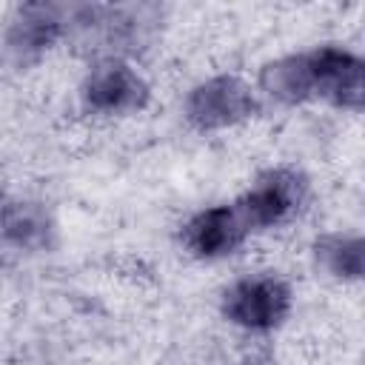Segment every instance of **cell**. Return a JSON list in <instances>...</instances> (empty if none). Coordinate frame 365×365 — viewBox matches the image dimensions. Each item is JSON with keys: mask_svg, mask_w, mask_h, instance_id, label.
I'll list each match as a JSON object with an SVG mask.
<instances>
[{"mask_svg": "<svg viewBox=\"0 0 365 365\" xmlns=\"http://www.w3.org/2000/svg\"><path fill=\"white\" fill-rule=\"evenodd\" d=\"M63 9L57 6H26L9 29V46L17 54H37L63 31Z\"/></svg>", "mask_w": 365, "mask_h": 365, "instance_id": "obj_7", "label": "cell"}, {"mask_svg": "<svg viewBox=\"0 0 365 365\" xmlns=\"http://www.w3.org/2000/svg\"><path fill=\"white\" fill-rule=\"evenodd\" d=\"M222 308L225 317L245 331H271L285 319L291 308V291L277 277H242L225 291Z\"/></svg>", "mask_w": 365, "mask_h": 365, "instance_id": "obj_2", "label": "cell"}, {"mask_svg": "<svg viewBox=\"0 0 365 365\" xmlns=\"http://www.w3.org/2000/svg\"><path fill=\"white\" fill-rule=\"evenodd\" d=\"M0 228L3 234L17 245H40L46 240V217L31 205H11L0 211Z\"/></svg>", "mask_w": 365, "mask_h": 365, "instance_id": "obj_9", "label": "cell"}, {"mask_svg": "<svg viewBox=\"0 0 365 365\" xmlns=\"http://www.w3.org/2000/svg\"><path fill=\"white\" fill-rule=\"evenodd\" d=\"M302 197H305V182L299 180V174L277 168L262 174L251 185V191L234 205L240 208L248 228H271L285 222L302 205Z\"/></svg>", "mask_w": 365, "mask_h": 365, "instance_id": "obj_4", "label": "cell"}, {"mask_svg": "<svg viewBox=\"0 0 365 365\" xmlns=\"http://www.w3.org/2000/svg\"><path fill=\"white\" fill-rule=\"evenodd\" d=\"M254 108V88L231 74H220L200 83L185 103L188 120L197 128H228L234 123H242Z\"/></svg>", "mask_w": 365, "mask_h": 365, "instance_id": "obj_3", "label": "cell"}, {"mask_svg": "<svg viewBox=\"0 0 365 365\" xmlns=\"http://www.w3.org/2000/svg\"><path fill=\"white\" fill-rule=\"evenodd\" d=\"M248 231L251 228L245 225L237 205H214L188 220V225L182 228V242L200 259H220L234 254Z\"/></svg>", "mask_w": 365, "mask_h": 365, "instance_id": "obj_6", "label": "cell"}, {"mask_svg": "<svg viewBox=\"0 0 365 365\" xmlns=\"http://www.w3.org/2000/svg\"><path fill=\"white\" fill-rule=\"evenodd\" d=\"M317 254L334 277L359 279V274H362V242H359V237H345V234L325 237L317 245Z\"/></svg>", "mask_w": 365, "mask_h": 365, "instance_id": "obj_8", "label": "cell"}, {"mask_svg": "<svg viewBox=\"0 0 365 365\" xmlns=\"http://www.w3.org/2000/svg\"><path fill=\"white\" fill-rule=\"evenodd\" d=\"M145 83L143 77L123 60H103L91 68L83 83V100L91 111L100 114H125L145 103Z\"/></svg>", "mask_w": 365, "mask_h": 365, "instance_id": "obj_5", "label": "cell"}, {"mask_svg": "<svg viewBox=\"0 0 365 365\" xmlns=\"http://www.w3.org/2000/svg\"><path fill=\"white\" fill-rule=\"evenodd\" d=\"M259 83L271 97L285 103L317 97L342 108L362 106V60L336 46L282 57L262 71Z\"/></svg>", "mask_w": 365, "mask_h": 365, "instance_id": "obj_1", "label": "cell"}]
</instances>
